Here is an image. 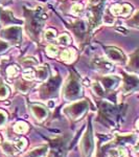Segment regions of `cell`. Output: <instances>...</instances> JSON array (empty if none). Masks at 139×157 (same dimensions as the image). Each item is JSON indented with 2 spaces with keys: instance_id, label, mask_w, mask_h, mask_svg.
Returning a JSON list of instances; mask_svg holds the SVG:
<instances>
[{
  "instance_id": "obj_1",
  "label": "cell",
  "mask_w": 139,
  "mask_h": 157,
  "mask_svg": "<svg viewBox=\"0 0 139 157\" xmlns=\"http://www.w3.org/2000/svg\"><path fill=\"white\" fill-rule=\"evenodd\" d=\"M25 15V24H26L27 34L35 41H39L40 34L44 26L45 15L42 13V10H27L26 7L23 9Z\"/></svg>"
},
{
  "instance_id": "obj_2",
  "label": "cell",
  "mask_w": 139,
  "mask_h": 157,
  "mask_svg": "<svg viewBox=\"0 0 139 157\" xmlns=\"http://www.w3.org/2000/svg\"><path fill=\"white\" fill-rule=\"evenodd\" d=\"M89 109V103L86 100L77 101L71 105L67 106L64 108V113L66 114L70 120L72 121H79L83 117L86 112Z\"/></svg>"
},
{
  "instance_id": "obj_3",
  "label": "cell",
  "mask_w": 139,
  "mask_h": 157,
  "mask_svg": "<svg viewBox=\"0 0 139 157\" xmlns=\"http://www.w3.org/2000/svg\"><path fill=\"white\" fill-rule=\"evenodd\" d=\"M63 94H64L65 100L69 101V102L75 101L82 95V85H81V83L75 75H72L68 78L67 83L65 84Z\"/></svg>"
},
{
  "instance_id": "obj_4",
  "label": "cell",
  "mask_w": 139,
  "mask_h": 157,
  "mask_svg": "<svg viewBox=\"0 0 139 157\" xmlns=\"http://www.w3.org/2000/svg\"><path fill=\"white\" fill-rule=\"evenodd\" d=\"M60 85H61L60 75H55L54 78H50L40 88V97L43 100L54 98L58 94V90L60 88Z\"/></svg>"
},
{
  "instance_id": "obj_5",
  "label": "cell",
  "mask_w": 139,
  "mask_h": 157,
  "mask_svg": "<svg viewBox=\"0 0 139 157\" xmlns=\"http://www.w3.org/2000/svg\"><path fill=\"white\" fill-rule=\"evenodd\" d=\"M0 37L4 39L6 42L16 45L21 42L22 38V29L20 26H7L0 32Z\"/></svg>"
},
{
  "instance_id": "obj_6",
  "label": "cell",
  "mask_w": 139,
  "mask_h": 157,
  "mask_svg": "<svg viewBox=\"0 0 139 157\" xmlns=\"http://www.w3.org/2000/svg\"><path fill=\"white\" fill-rule=\"evenodd\" d=\"M81 150H82L83 157H90L94 150V139H93L92 127L89 126L84 133L81 140Z\"/></svg>"
},
{
  "instance_id": "obj_7",
  "label": "cell",
  "mask_w": 139,
  "mask_h": 157,
  "mask_svg": "<svg viewBox=\"0 0 139 157\" xmlns=\"http://www.w3.org/2000/svg\"><path fill=\"white\" fill-rule=\"evenodd\" d=\"M105 0H89V10H90V24L92 23L93 27L97 26L98 22L102 17L103 6Z\"/></svg>"
},
{
  "instance_id": "obj_8",
  "label": "cell",
  "mask_w": 139,
  "mask_h": 157,
  "mask_svg": "<svg viewBox=\"0 0 139 157\" xmlns=\"http://www.w3.org/2000/svg\"><path fill=\"white\" fill-rule=\"evenodd\" d=\"M21 24L22 21L18 20L14 17L13 13L9 10H2L0 7V24L3 25V26H9L11 24Z\"/></svg>"
},
{
  "instance_id": "obj_9",
  "label": "cell",
  "mask_w": 139,
  "mask_h": 157,
  "mask_svg": "<svg viewBox=\"0 0 139 157\" xmlns=\"http://www.w3.org/2000/svg\"><path fill=\"white\" fill-rule=\"evenodd\" d=\"M100 83H102L103 87L105 90L110 91L115 89L118 86L120 82V78L118 77H114V75H106V77H102L100 78Z\"/></svg>"
},
{
  "instance_id": "obj_10",
  "label": "cell",
  "mask_w": 139,
  "mask_h": 157,
  "mask_svg": "<svg viewBox=\"0 0 139 157\" xmlns=\"http://www.w3.org/2000/svg\"><path fill=\"white\" fill-rule=\"evenodd\" d=\"M92 65L95 69H97L98 71L102 72V73L109 72L113 68L112 64H111L109 61L103 59V58H96V59H94L92 62Z\"/></svg>"
},
{
  "instance_id": "obj_11",
  "label": "cell",
  "mask_w": 139,
  "mask_h": 157,
  "mask_svg": "<svg viewBox=\"0 0 139 157\" xmlns=\"http://www.w3.org/2000/svg\"><path fill=\"white\" fill-rule=\"evenodd\" d=\"M30 110H32V113L36 117V120H38L39 121H44L48 116L47 109L44 106L40 105V104H32V105H30Z\"/></svg>"
},
{
  "instance_id": "obj_12",
  "label": "cell",
  "mask_w": 139,
  "mask_h": 157,
  "mask_svg": "<svg viewBox=\"0 0 139 157\" xmlns=\"http://www.w3.org/2000/svg\"><path fill=\"white\" fill-rule=\"evenodd\" d=\"M132 11V7L129 4H114L111 6L110 12L112 13L114 16H128L129 14Z\"/></svg>"
},
{
  "instance_id": "obj_13",
  "label": "cell",
  "mask_w": 139,
  "mask_h": 157,
  "mask_svg": "<svg viewBox=\"0 0 139 157\" xmlns=\"http://www.w3.org/2000/svg\"><path fill=\"white\" fill-rule=\"evenodd\" d=\"M106 54H107V57L111 61H114V62H118V63L125 61V57H123L122 52L119 49L115 48V47H108L106 49Z\"/></svg>"
},
{
  "instance_id": "obj_14",
  "label": "cell",
  "mask_w": 139,
  "mask_h": 157,
  "mask_svg": "<svg viewBox=\"0 0 139 157\" xmlns=\"http://www.w3.org/2000/svg\"><path fill=\"white\" fill-rule=\"evenodd\" d=\"M139 84V80L133 75H126L125 77V84H123V91L126 93L130 92L135 89Z\"/></svg>"
},
{
  "instance_id": "obj_15",
  "label": "cell",
  "mask_w": 139,
  "mask_h": 157,
  "mask_svg": "<svg viewBox=\"0 0 139 157\" xmlns=\"http://www.w3.org/2000/svg\"><path fill=\"white\" fill-rule=\"evenodd\" d=\"M48 152V148L47 146H41L37 147V148L32 149L26 154V157H45Z\"/></svg>"
},
{
  "instance_id": "obj_16",
  "label": "cell",
  "mask_w": 139,
  "mask_h": 157,
  "mask_svg": "<svg viewBox=\"0 0 139 157\" xmlns=\"http://www.w3.org/2000/svg\"><path fill=\"white\" fill-rule=\"evenodd\" d=\"M128 67L132 71L139 72V52H135L131 56L128 63Z\"/></svg>"
},
{
  "instance_id": "obj_17",
  "label": "cell",
  "mask_w": 139,
  "mask_h": 157,
  "mask_svg": "<svg viewBox=\"0 0 139 157\" xmlns=\"http://www.w3.org/2000/svg\"><path fill=\"white\" fill-rule=\"evenodd\" d=\"M1 149H2V151L9 156H14L19 152L18 149L15 146V144H11V143H9V141H6V143L2 144Z\"/></svg>"
},
{
  "instance_id": "obj_18",
  "label": "cell",
  "mask_w": 139,
  "mask_h": 157,
  "mask_svg": "<svg viewBox=\"0 0 139 157\" xmlns=\"http://www.w3.org/2000/svg\"><path fill=\"white\" fill-rule=\"evenodd\" d=\"M48 75H49V70L47 66H41L37 69L36 71V78L41 82H45L46 80H48Z\"/></svg>"
},
{
  "instance_id": "obj_19",
  "label": "cell",
  "mask_w": 139,
  "mask_h": 157,
  "mask_svg": "<svg viewBox=\"0 0 139 157\" xmlns=\"http://www.w3.org/2000/svg\"><path fill=\"white\" fill-rule=\"evenodd\" d=\"M15 87H16V89L19 91V92L21 93H27L29 91V89L32 88V85L28 84L27 82H25L23 80H19L16 82V84H15Z\"/></svg>"
},
{
  "instance_id": "obj_20",
  "label": "cell",
  "mask_w": 139,
  "mask_h": 157,
  "mask_svg": "<svg viewBox=\"0 0 139 157\" xmlns=\"http://www.w3.org/2000/svg\"><path fill=\"white\" fill-rule=\"evenodd\" d=\"M75 58V52H73V49H66L63 50L61 54V60L64 61L66 63H71Z\"/></svg>"
},
{
  "instance_id": "obj_21",
  "label": "cell",
  "mask_w": 139,
  "mask_h": 157,
  "mask_svg": "<svg viewBox=\"0 0 139 157\" xmlns=\"http://www.w3.org/2000/svg\"><path fill=\"white\" fill-rule=\"evenodd\" d=\"M108 157H126V150L122 147L116 149H111L108 152Z\"/></svg>"
},
{
  "instance_id": "obj_22",
  "label": "cell",
  "mask_w": 139,
  "mask_h": 157,
  "mask_svg": "<svg viewBox=\"0 0 139 157\" xmlns=\"http://www.w3.org/2000/svg\"><path fill=\"white\" fill-rule=\"evenodd\" d=\"M27 130H28V126L24 121H18L14 126V131L18 134H23L25 132H27Z\"/></svg>"
},
{
  "instance_id": "obj_23",
  "label": "cell",
  "mask_w": 139,
  "mask_h": 157,
  "mask_svg": "<svg viewBox=\"0 0 139 157\" xmlns=\"http://www.w3.org/2000/svg\"><path fill=\"white\" fill-rule=\"evenodd\" d=\"M135 135H126V136H118L117 138H116V141H117L118 144H120V145H125V144H132L135 141Z\"/></svg>"
},
{
  "instance_id": "obj_24",
  "label": "cell",
  "mask_w": 139,
  "mask_h": 157,
  "mask_svg": "<svg viewBox=\"0 0 139 157\" xmlns=\"http://www.w3.org/2000/svg\"><path fill=\"white\" fill-rule=\"evenodd\" d=\"M92 90L98 97H103L105 94V89H103V85L98 84V83H93L92 84Z\"/></svg>"
},
{
  "instance_id": "obj_25",
  "label": "cell",
  "mask_w": 139,
  "mask_h": 157,
  "mask_svg": "<svg viewBox=\"0 0 139 157\" xmlns=\"http://www.w3.org/2000/svg\"><path fill=\"white\" fill-rule=\"evenodd\" d=\"M21 64L23 66H27V67H30V66H35V65H38V61L35 59V58H25L21 61Z\"/></svg>"
},
{
  "instance_id": "obj_26",
  "label": "cell",
  "mask_w": 139,
  "mask_h": 157,
  "mask_svg": "<svg viewBox=\"0 0 139 157\" xmlns=\"http://www.w3.org/2000/svg\"><path fill=\"white\" fill-rule=\"evenodd\" d=\"M9 94V89L7 86L0 84V100H6Z\"/></svg>"
},
{
  "instance_id": "obj_27",
  "label": "cell",
  "mask_w": 139,
  "mask_h": 157,
  "mask_svg": "<svg viewBox=\"0 0 139 157\" xmlns=\"http://www.w3.org/2000/svg\"><path fill=\"white\" fill-rule=\"evenodd\" d=\"M46 52L49 57H55V56L58 55V52H59V49H58V47L55 46V45L49 44L48 46L46 47Z\"/></svg>"
},
{
  "instance_id": "obj_28",
  "label": "cell",
  "mask_w": 139,
  "mask_h": 157,
  "mask_svg": "<svg viewBox=\"0 0 139 157\" xmlns=\"http://www.w3.org/2000/svg\"><path fill=\"white\" fill-rule=\"evenodd\" d=\"M35 75H36V72H35L32 69H30V68H27V69L23 72V78L26 81L34 80V78H36Z\"/></svg>"
},
{
  "instance_id": "obj_29",
  "label": "cell",
  "mask_w": 139,
  "mask_h": 157,
  "mask_svg": "<svg viewBox=\"0 0 139 157\" xmlns=\"http://www.w3.org/2000/svg\"><path fill=\"white\" fill-rule=\"evenodd\" d=\"M16 67L17 66H15V65H11V66L7 67L6 75H9V78H14V77H16V75H18V69H17Z\"/></svg>"
},
{
  "instance_id": "obj_30",
  "label": "cell",
  "mask_w": 139,
  "mask_h": 157,
  "mask_svg": "<svg viewBox=\"0 0 139 157\" xmlns=\"http://www.w3.org/2000/svg\"><path fill=\"white\" fill-rule=\"evenodd\" d=\"M58 41L62 45H68L70 43V37L66 34H63L58 37Z\"/></svg>"
},
{
  "instance_id": "obj_31",
  "label": "cell",
  "mask_w": 139,
  "mask_h": 157,
  "mask_svg": "<svg viewBox=\"0 0 139 157\" xmlns=\"http://www.w3.org/2000/svg\"><path fill=\"white\" fill-rule=\"evenodd\" d=\"M15 146H16V148L18 149V151H22L23 149L25 148V146H26V140L23 138H21V139H18V140H16L15 141Z\"/></svg>"
},
{
  "instance_id": "obj_32",
  "label": "cell",
  "mask_w": 139,
  "mask_h": 157,
  "mask_svg": "<svg viewBox=\"0 0 139 157\" xmlns=\"http://www.w3.org/2000/svg\"><path fill=\"white\" fill-rule=\"evenodd\" d=\"M55 37H57V34H55L54 29H48L45 33V39L48 40V41H51V40L55 39Z\"/></svg>"
},
{
  "instance_id": "obj_33",
  "label": "cell",
  "mask_w": 139,
  "mask_h": 157,
  "mask_svg": "<svg viewBox=\"0 0 139 157\" xmlns=\"http://www.w3.org/2000/svg\"><path fill=\"white\" fill-rule=\"evenodd\" d=\"M7 123V114L3 110H0V127H3Z\"/></svg>"
},
{
  "instance_id": "obj_34",
  "label": "cell",
  "mask_w": 139,
  "mask_h": 157,
  "mask_svg": "<svg viewBox=\"0 0 139 157\" xmlns=\"http://www.w3.org/2000/svg\"><path fill=\"white\" fill-rule=\"evenodd\" d=\"M71 12H72V14H74V15L82 14V12H83V6H81V4H79V3L74 4V6H72V7H71Z\"/></svg>"
},
{
  "instance_id": "obj_35",
  "label": "cell",
  "mask_w": 139,
  "mask_h": 157,
  "mask_svg": "<svg viewBox=\"0 0 139 157\" xmlns=\"http://www.w3.org/2000/svg\"><path fill=\"white\" fill-rule=\"evenodd\" d=\"M49 157H64V151H62L61 149H59V150L54 149V150L50 151Z\"/></svg>"
},
{
  "instance_id": "obj_36",
  "label": "cell",
  "mask_w": 139,
  "mask_h": 157,
  "mask_svg": "<svg viewBox=\"0 0 139 157\" xmlns=\"http://www.w3.org/2000/svg\"><path fill=\"white\" fill-rule=\"evenodd\" d=\"M9 48V43L6 41H2L0 40V55L6 52L7 49Z\"/></svg>"
},
{
  "instance_id": "obj_37",
  "label": "cell",
  "mask_w": 139,
  "mask_h": 157,
  "mask_svg": "<svg viewBox=\"0 0 139 157\" xmlns=\"http://www.w3.org/2000/svg\"><path fill=\"white\" fill-rule=\"evenodd\" d=\"M129 23H131L132 25H134V26H138L139 27V13H138V14H136L135 16H134L133 18L129 21Z\"/></svg>"
},
{
  "instance_id": "obj_38",
  "label": "cell",
  "mask_w": 139,
  "mask_h": 157,
  "mask_svg": "<svg viewBox=\"0 0 139 157\" xmlns=\"http://www.w3.org/2000/svg\"><path fill=\"white\" fill-rule=\"evenodd\" d=\"M134 149H135V151H139V143L135 146V148H134Z\"/></svg>"
},
{
  "instance_id": "obj_39",
  "label": "cell",
  "mask_w": 139,
  "mask_h": 157,
  "mask_svg": "<svg viewBox=\"0 0 139 157\" xmlns=\"http://www.w3.org/2000/svg\"><path fill=\"white\" fill-rule=\"evenodd\" d=\"M136 127H137V129L139 130V120L137 121V124H136Z\"/></svg>"
},
{
  "instance_id": "obj_40",
  "label": "cell",
  "mask_w": 139,
  "mask_h": 157,
  "mask_svg": "<svg viewBox=\"0 0 139 157\" xmlns=\"http://www.w3.org/2000/svg\"><path fill=\"white\" fill-rule=\"evenodd\" d=\"M6 1H9V0H0V2H6Z\"/></svg>"
},
{
  "instance_id": "obj_41",
  "label": "cell",
  "mask_w": 139,
  "mask_h": 157,
  "mask_svg": "<svg viewBox=\"0 0 139 157\" xmlns=\"http://www.w3.org/2000/svg\"><path fill=\"white\" fill-rule=\"evenodd\" d=\"M0 143H1V138H0Z\"/></svg>"
}]
</instances>
